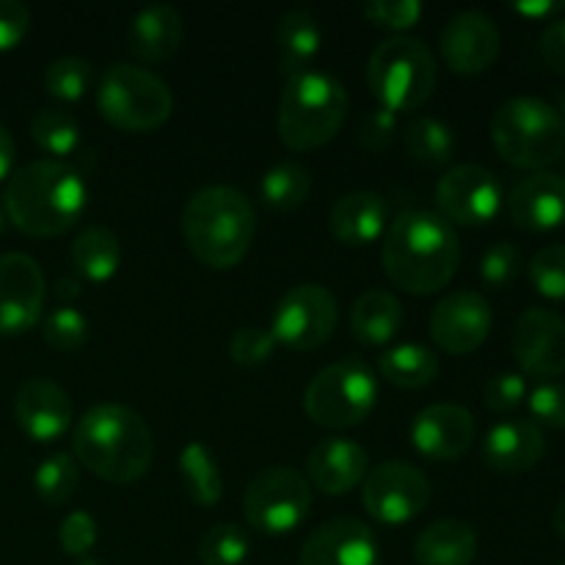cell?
I'll return each instance as SVG.
<instances>
[{"mask_svg": "<svg viewBox=\"0 0 565 565\" xmlns=\"http://www.w3.org/2000/svg\"><path fill=\"white\" fill-rule=\"evenodd\" d=\"M31 136L44 152L64 158V154H72L77 147H81L83 130L70 110L42 108L33 114Z\"/></svg>", "mask_w": 565, "mask_h": 565, "instance_id": "obj_34", "label": "cell"}, {"mask_svg": "<svg viewBox=\"0 0 565 565\" xmlns=\"http://www.w3.org/2000/svg\"><path fill=\"white\" fill-rule=\"evenodd\" d=\"M390 226V204L375 191H353L337 199L329 215V230L345 246H367Z\"/></svg>", "mask_w": 565, "mask_h": 565, "instance_id": "obj_24", "label": "cell"}, {"mask_svg": "<svg viewBox=\"0 0 565 565\" xmlns=\"http://www.w3.org/2000/svg\"><path fill=\"white\" fill-rule=\"evenodd\" d=\"M72 265L88 281H108L119 270L121 243L110 226L92 224L72 243Z\"/></svg>", "mask_w": 565, "mask_h": 565, "instance_id": "obj_29", "label": "cell"}, {"mask_svg": "<svg viewBox=\"0 0 565 565\" xmlns=\"http://www.w3.org/2000/svg\"><path fill=\"white\" fill-rule=\"evenodd\" d=\"M524 397H527V381L519 373H497L483 390V401L491 412H511L522 406Z\"/></svg>", "mask_w": 565, "mask_h": 565, "instance_id": "obj_46", "label": "cell"}, {"mask_svg": "<svg viewBox=\"0 0 565 565\" xmlns=\"http://www.w3.org/2000/svg\"><path fill=\"white\" fill-rule=\"evenodd\" d=\"M31 28V11L20 0H0V53L17 47Z\"/></svg>", "mask_w": 565, "mask_h": 565, "instance_id": "obj_47", "label": "cell"}, {"mask_svg": "<svg viewBox=\"0 0 565 565\" xmlns=\"http://www.w3.org/2000/svg\"><path fill=\"white\" fill-rule=\"evenodd\" d=\"M55 296L61 298V301H72V298H77L83 292V281L77 274H64L55 279V287H53Z\"/></svg>", "mask_w": 565, "mask_h": 565, "instance_id": "obj_50", "label": "cell"}, {"mask_svg": "<svg viewBox=\"0 0 565 565\" xmlns=\"http://www.w3.org/2000/svg\"><path fill=\"white\" fill-rule=\"evenodd\" d=\"M491 141L516 169H546L565 152V121L539 97H511L491 119Z\"/></svg>", "mask_w": 565, "mask_h": 565, "instance_id": "obj_6", "label": "cell"}, {"mask_svg": "<svg viewBox=\"0 0 565 565\" xmlns=\"http://www.w3.org/2000/svg\"><path fill=\"white\" fill-rule=\"evenodd\" d=\"M72 456L108 483H132L154 458V439L147 419L121 403H99L77 419Z\"/></svg>", "mask_w": 565, "mask_h": 565, "instance_id": "obj_2", "label": "cell"}, {"mask_svg": "<svg viewBox=\"0 0 565 565\" xmlns=\"http://www.w3.org/2000/svg\"><path fill=\"white\" fill-rule=\"evenodd\" d=\"M513 9H516L519 14L527 17H546L552 14V11H561L563 3H546V0H541V3H516Z\"/></svg>", "mask_w": 565, "mask_h": 565, "instance_id": "obj_51", "label": "cell"}, {"mask_svg": "<svg viewBox=\"0 0 565 565\" xmlns=\"http://www.w3.org/2000/svg\"><path fill=\"white\" fill-rule=\"evenodd\" d=\"M563 565H565V563H563Z\"/></svg>", "mask_w": 565, "mask_h": 565, "instance_id": "obj_57", "label": "cell"}, {"mask_svg": "<svg viewBox=\"0 0 565 565\" xmlns=\"http://www.w3.org/2000/svg\"><path fill=\"white\" fill-rule=\"evenodd\" d=\"M182 33H185V25H182V14L174 6H143L127 28V47L141 61L160 64L177 53Z\"/></svg>", "mask_w": 565, "mask_h": 565, "instance_id": "obj_25", "label": "cell"}, {"mask_svg": "<svg viewBox=\"0 0 565 565\" xmlns=\"http://www.w3.org/2000/svg\"><path fill=\"white\" fill-rule=\"evenodd\" d=\"M320 44H323V28L307 9H290L279 17L276 47H279V70L287 77L312 70Z\"/></svg>", "mask_w": 565, "mask_h": 565, "instance_id": "obj_27", "label": "cell"}, {"mask_svg": "<svg viewBox=\"0 0 565 565\" xmlns=\"http://www.w3.org/2000/svg\"><path fill=\"white\" fill-rule=\"evenodd\" d=\"M257 213L248 196L230 185H207L191 193L182 207V235L199 263L232 268L248 254Z\"/></svg>", "mask_w": 565, "mask_h": 565, "instance_id": "obj_4", "label": "cell"}, {"mask_svg": "<svg viewBox=\"0 0 565 565\" xmlns=\"http://www.w3.org/2000/svg\"><path fill=\"white\" fill-rule=\"evenodd\" d=\"M94 66L81 55H61L44 70V88L61 103H77L92 88Z\"/></svg>", "mask_w": 565, "mask_h": 565, "instance_id": "obj_37", "label": "cell"}, {"mask_svg": "<svg viewBox=\"0 0 565 565\" xmlns=\"http://www.w3.org/2000/svg\"><path fill=\"white\" fill-rule=\"evenodd\" d=\"M307 472L315 489H320L323 494H345L353 486L362 483L364 475L370 472V461L359 441L331 436L312 447Z\"/></svg>", "mask_w": 565, "mask_h": 565, "instance_id": "obj_22", "label": "cell"}, {"mask_svg": "<svg viewBox=\"0 0 565 565\" xmlns=\"http://www.w3.org/2000/svg\"><path fill=\"white\" fill-rule=\"evenodd\" d=\"M557 114H561V119L565 121V94L561 97V108H557Z\"/></svg>", "mask_w": 565, "mask_h": 565, "instance_id": "obj_53", "label": "cell"}, {"mask_svg": "<svg viewBox=\"0 0 565 565\" xmlns=\"http://www.w3.org/2000/svg\"><path fill=\"white\" fill-rule=\"evenodd\" d=\"M508 213L519 230L550 232L565 224V177L535 171L508 199Z\"/></svg>", "mask_w": 565, "mask_h": 565, "instance_id": "obj_21", "label": "cell"}, {"mask_svg": "<svg viewBox=\"0 0 565 565\" xmlns=\"http://www.w3.org/2000/svg\"><path fill=\"white\" fill-rule=\"evenodd\" d=\"M0 232H3V213H0Z\"/></svg>", "mask_w": 565, "mask_h": 565, "instance_id": "obj_55", "label": "cell"}, {"mask_svg": "<svg viewBox=\"0 0 565 565\" xmlns=\"http://www.w3.org/2000/svg\"><path fill=\"white\" fill-rule=\"evenodd\" d=\"M17 425L33 441H55L72 425V401L61 384L50 379L22 381L14 395Z\"/></svg>", "mask_w": 565, "mask_h": 565, "instance_id": "obj_20", "label": "cell"}, {"mask_svg": "<svg viewBox=\"0 0 565 565\" xmlns=\"http://www.w3.org/2000/svg\"><path fill=\"white\" fill-rule=\"evenodd\" d=\"M362 11L375 25L403 31V28L417 25L423 17V3L419 0H373V3H364Z\"/></svg>", "mask_w": 565, "mask_h": 565, "instance_id": "obj_44", "label": "cell"}, {"mask_svg": "<svg viewBox=\"0 0 565 565\" xmlns=\"http://www.w3.org/2000/svg\"><path fill=\"white\" fill-rule=\"evenodd\" d=\"M298 565H381L379 539L356 516H334L303 541Z\"/></svg>", "mask_w": 565, "mask_h": 565, "instance_id": "obj_17", "label": "cell"}, {"mask_svg": "<svg viewBox=\"0 0 565 565\" xmlns=\"http://www.w3.org/2000/svg\"><path fill=\"white\" fill-rule=\"evenodd\" d=\"M475 441V417L458 403L425 406L412 423V445L430 461H456Z\"/></svg>", "mask_w": 565, "mask_h": 565, "instance_id": "obj_19", "label": "cell"}, {"mask_svg": "<svg viewBox=\"0 0 565 565\" xmlns=\"http://www.w3.org/2000/svg\"><path fill=\"white\" fill-rule=\"evenodd\" d=\"M312 486L292 467H265L248 480L243 513L265 535H287L309 516Z\"/></svg>", "mask_w": 565, "mask_h": 565, "instance_id": "obj_10", "label": "cell"}, {"mask_svg": "<svg viewBox=\"0 0 565 565\" xmlns=\"http://www.w3.org/2000/svg\"><path fill=\"white\" fill-rule=\"evenodd\" d=\"M439 215L450 224L480 226L497 218L502 207V182L480 163H458L436 185Z\"/></svg>", "mask_w": 565, "mask_h": 565, "instance_id": "obj_13", "label": "cell"}, {"mask_svg": "<svg viewBox=\"0 0 565 565\" xmlns=\"http://www.w3.org/2000/svg\"><path fill=\"white\" fill-rule=\"evenodd\" d=\"M77 565H99L97 561H92V557H81V563Z\"/></svg>", "mask_w": 565, "mask_h": 565, "instance_id": "obj_54", "label": "cell"}, {"mask_svg": "<svg viewBox=\"0 0 565 565\" xmlns=\"http://www.w3.org/2000/svg\"><path fill=\"white\" fill-rule=\"evenodd\" d=\"M42 337L53 351H77L88 340V320L81 309L58 307L42 320Z\"/></svg>", "mask_w": 565, "mask_h": 565, "instance_id": "obj_38", "label": "cell"}, {"mask_svg": "<svg viewBox=\"0 0 565 565\" xmlns=\"http://www.w3.org/2000/svg\"><path fill=\"white\" fill-rule=\"evenodd\" d=\"M511 348L524 373L557 379L565 373V318L555 309H524L513 323Z\"/></svg>", "mask_w": 565, "mask_h": 565, "instance_id": "obj_15", "label": "cell"}, {"mask_svg": "<svg viewBox=\"0 0 565 565\" xmlns=\"http://www.w3.org/2000/svg\"><path fill=\"white\" fill-rule=\"evenodd\" d=\"M97 108L114 127L154 130L174 110V94L158 72L138 64H110L97 88Z\"/></svg>", "mask_w": 565, "mask_h": 565, "instance_id": "obj_8", "label": "cell"}, {"mask_svg": "<svg viewBox=\"0 0 565 565\" xmlns=\"http://www.w3.org/2000/svg\"><path fill=\"white\" fill-rule=\"evenodd\" d=\"M11 224L33 237H55L72 230L88 202L81 171L64 160H33L17 169L6 185Z\"/></svg>", "mask_w": 565, "mask_h": 565, "instance_id": "obj_3", "label": "cell"}, {"mask_svg": "<svg viewBox=\"0 0 565 565\" xmlns=\"http://www.w3.org/2000/svg\"><path fill=\"white\" fill-rule=\"evenodd\" d=\"M552 524H555L557 535H561V539H565V500H563V502H557L555 516H552Z\"/></svg>", "mask_w": 565, "mask_h": 565, "instance_id": "obj_52", "label": "cell"}, {"mask_svg": "<svg viewBox=\"0 0 565 565\" xmlns=\"http://www.w3.org/2000/svg\"><path fill=\"white\" fill-rule=\"evenodd\" d=\"M348 323L364 345H386L403 326V303L390 290H367L353 301Z\"/></svg>", "mask_w": 565, "mask_h": 565, "instance_id": "obj_28", "label": "cell"}, {"mask_svg": "<svg viewBox=\"0 0 565 565\" xmlns=\"http://www.w3.org/2000/svg\"><path fill=\"white\" fill-rule=\"evenodd\" d=\"M403 143H406V152L425 166H445L456 154V136L450 125L436 116H414L403 127Z\"/></svg>", "mask_w": 565, "mask_h": 565, "instance_id": "obj_33", "label": "cell"}, {"mask_svg": "<svg viewBox=\"0 0 565 565\" xmlns=\"http://www.w3.org/2000/svg\"><path fill=\"white\" fill-rule=\"evenodd\" d=\"M541 55L546 66L565 77V17H557L541 33Z\"/></svg>", "mask_w": 565, "mask_h": 565, "instance_id": "obj_48", "label": "cell"}, {"mask_svg": "<svg viewBox=\"0 0 565 565\" xmlns=\"http://www.w3.org/2000/svg\"><path fill=\"white\" fill-rule=\"evenodd\" d=\"M563 158H565V152H563Z\"/></svg>", "mask_w": 565, "mask_h": 565, "instance_id": "obj_56", "label": "cell"}, {"mask_svg": "<svg viewBox=\"0 0 565 565\" xmlns=\"http://www.w3.org/2000/svg\"><path fill=\"white\" fill-rule=\"evenodd\" d=\"M58 544L70 557H88L97 544V522L88 511H72L58 527Z\"/></svg>", "mask_w": 565, "mask_h": 565, "instance_id": "obj_42", "label": "cell"}, {"mask_svg": "<svg viewBox=\"0 0 565 565\" xmlns=\"http://www.w3.org/2000/svg\"><path fill=\"white\" fill-rule=\"evenodd\" d=\"M196 552L204 565H243L248 552H252V541H248V533L243 527L232 522H221L204 530Z\"/></svg>", "mask_w": 565, "mask_h": 565, "instance_id": "obj_36", "label": "cell"}, {"mask_svg": "<svg viewBox=\"0 0 565 565\" xmlns=\"http://www.w3.org/2000/svg\"><path fill=\"white\" fill-rule=\"evenodd\" d=\"M441 55L447 66L461 75H478L497 61L502 47L500 28L494 17L480 9H467L452 14L441 31Z\"/></svg>", "mask_w": 565, "mask_h": 565, "instance_id": "obj_18", "label": "cell"}, {"mask_svg": "<svg viewBox=\"0 0 565 565\" xmlns=\"http://www.w3.org/2000/svg\"><path fill=\"white\" fill-rule=\"evenodd\" d=\"M81 483V467L72 452H53L33 472V489L47 505H64Z\"/></svg>", "mask_w": 565, "mask_h": 565, "instance_id": "obj_35", "label": "cell"}, {"mask_svg": "<svg viewBox=\"0 0 565 565\" xmlns=\"http://www.w3.org/2000/svg\"><path fill=\"white\" fill-rule=\"evenodd\" d=\"M367 83L381 108L395 114L417 110L436 88V61L417 36H390L375 44L367 61Z\"/></svg>", "mask_w": 565, "mask_h": 565, "instance_id": "obj_7", "label": "cell"}, {"mask_svg": "<svg viewBox=\"0 0 565 565\" xmlns=\"http://www.w3.org/2000/svg\"><path fill=\"white\" fill-rule=\"evenodd\" d=\"M379 397V381L367 364L356 359L334 362L318 370L303 392V408L309 419L323 428H353L373 414Z\"/></svg>", "mask_w": 565, "mask_h": 565, "instance_id": "obj_9", "label": "cell"}, {"mask_svg": "<svg viewBox=\"0 0 565 565\" xmlns=\"http://www.w3.org/2000/svg\"><path fill=\"white\" fill-rule=\"evenodd\" d=\"M519 268H522V252H519L516 243L500 241L486 248L483 259H480V279L494 287V290H500V287H508L516 279Z\"/></svg>", "mask_w": 565, "mask_h": 565, "instance_id": "obj_40", "label": "cell"}, {"mask_svg": "<svg viewBox=\"0 0 565 565\" xmlns=\"http://www.w3.org/2000/svg\"><path fill=\"white\" fill-rule=\"evenodd\" d=\"M337 323H340V307L329 287L323 285H296L279 298L270 334L276 342L292 348V351H312L331 340Z\"/></svg>", "mask_w": 565, "mask_h": 565, "instance_id": "obj_11", "label": "cell"}, {"mask_svg": "<svg viewBox=\"0 0 565 565\" xmlns=\"http://www.w3.org/2000/svg\"><path fill=\"white\" fill-rule=\"evenodd\" d=\"M544 430L533 419H502L483 439V461L497 472H527L544 458Z\"/></svg>", "mask_w": 565, "mask_h": 565, "instance_id": "obj_23", "label": "cell"}, {"mask_svg": "<svg viewBox=\"0 0 565 565\" xmlns=\"http://www.w3.org/2000/svg\"><path fill=\"white\" fill-rule=\"evenodd\" d=\"M478 557V535L461 519H439L414 541L417 565H472Z\"/></svg>", "mask_w": 565, "mask_h": 565, "instance_id": "obj_26", "label": "cell"}, {"mask_svg": "<svg viewBox=\"0 0 565 565\" xmlns=\"http://www.w3.org/2000/svg\"><path fill=\"white\" fill-rule=\"evenodd\" d=\"M351 97L334 75L323 70H307L287 77L279 97V138L296 152L329 143L345 125Z\"/></svg>", "mask_w": 565, "mask_h": 565, "instance_id": "obj_5", "label": "cell"}, {"mask_svg": "<svg viewBox=\"0 0 565 565\" xmlns=\"http://www.w3.org/2000/svg\"><path fill=\"white\" fill-rule=\"evenodd\" d=\"M312 191V171L296 160H285V163L270 166L259 180V196L268 207L281 210H296L301 207Z\"/></svg>", "mask_w": 565, "mask_h": 565, "instance_id": "obj_32", "label": "cell"}, {"mask_svg": "<svg viewBox=\"0 0 565 565\" xmlns=\"http://www.w3.org/2000/svg\"><path fill=\"white\" fill-rule=\"evenodd\" d=\"M461 263L456 226L430 210H403L384 232L381 265L401 290L414 296L447 287Z\"/></svg>", "mask_w": 565, "mask_h": 565, "instance_id": "obj_1", "label": "cell"}, {"mask_svg": "<svg viewBox=\"0 0 565 565\" xmlns=\"http://www.w3.org/2000/svg\"><path fill=\"white\" fill-rule=\"evenodd\" d=\"M279 345L270 329H259V326H246L237 329L230 340V356L232 362L243 364V367H254V364L268 362L274 348Z\"/></svg>", "mask_w": 565, "mask_h": 565, "instance_id": "obj_41", "label": "cell"}, {"mask_svg": "<svg viewBox=\"0 0 565 565\" xmlns=\"http://www.w3.org/2000/svg\"><path fill=\"white\" fill-rule=\"evenodd\" d=\"M530 281L541 296L565 301V246H546L530 259Z\"/></svg>", "mask_w": 565, "mask_h": 565, "instance_id": "obj_39", "label": "cell"}, {"mask_svg": "<svg viewBox=\"0 0 565 565\" xmlns=\"http://www.w3.org/2000/svg\"><path fill=\"white\" fill-rule=\"evenodd\" d=\"M180 475L188 489V497L196 505L210 508L224 497V475H221L218 458L213 456V450L204 441H188L182 447Z\"/></svg>", "mask_w": 565, "mask_h": 565, "instance_id": "obj_30", "label": "cell"}, {"mask_svg": "<svg viewBox=\"0 0 565 565\" xmlns=\"http://www.w3.org/2000/svg\"><path fill=\"white\" fill-rule=\"evenodd\" d=\"M44 274L31 254H0V337L25 334L44 309Z\"/></svg>", "mask_w": 565, "mask_h": 565, "instance_id": "obj_14", "label": "cell"}, {"mask_svg": "<svg viewBox=\"0 0 565 565\" xmlns=\"http://www.w3.org/2000/svg\"><path fill=\"white\" fill-rule=\"evenodd\" d=\"M14 154H17L14 138H11L9 127L0 125V180H3V177H9L11 166H14Z\"/></svg>", "mask_w": 565, "mask_h": 565, "instance_id": "obj_49", "label": "cell"}, {"mask_svg": "<svg viewBox=\"0 0 565 565\" xmlns=\"http://www.w3.org/2000/svg\"><path fill=\"white\" fill-rule=\"evenodd\" d=\"M379 370L390 384L401 390H419L430 384L439 373V356L428 345L419 342H403V345L390 348L381 353Z\"/></svg>", "mask_w": 565, "mask_h": 565, "instance_id": "obj_31", "label": "cell"}, {"mask_svg": "<svg viewBox=\"0 0 565 565\" xmlns=\"http://www.w3.org/2000/svg\"><path fill=\"white\" fill-rule=\"evenodd\" d=\"M530 414L546 428H565V384L544 381L527 397ZM535 423V425H539Z\"/></svg>", "mask_w": 565, "mask_h": 565, "instance_id": "obj_43", "label": "cell"}, {"mask_svg": "<svg viewBox=\"0 0 565 565\" xmlns=\"http://www.w3.org/2000/svg\"><path fill=\"white\" fill-rule=\"evenodd\" d=\"M397 136V114L390 108H373L359 125V141L370 152H386Z\"/></svg>", "mask_w": 565, "mask_h": 565, "instance_id": "obj_45", "label": "cell"}, {"mask_svg": "<svg viewBox=\"0 0 565 565\" xmlns=\"http://www.w3.org/2000/svg\"><path fill=\"white\" fill-rule=\"evenodd\" d=\"M434 497L428 475L408 461H384L362 480L364 511L381 524H406L428 508Z\"/></svg>", "mask_w": 565, "mask_h": 565, "instance_id": "obj_12", "label": "cell"}, {"mask_svg": "<svg viewBox=\"0 0 565 565\" xmlns=\"http://www.w3.org/2000/svg\"><path fill=\"white\" fill-rule=\"evenodd\" d=\"M491 326H494V312L489 301L475 290H458L436 303L428 329L441 351L467 356L489 340Z\"/></svg>", "mask_w": 565, "mask_h": 565, "instance_id": "obj_16", "label": "cell"}]
</instances>
